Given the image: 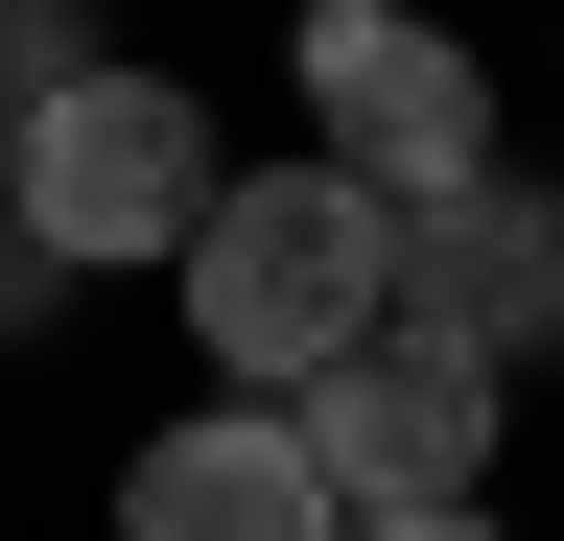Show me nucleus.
<instances>
[{
  "label": "nucleus",
  "instance_id": "nucleus-1",
  "mask_svg": "<svg viewBox=\"0 0 564 541\" xmlns=\"http://www.w3.org/2000/svg\"><path fill=\"white\" fill-rule=\"evenodd\" d=\"M188 354H236V400L282 377H329L352 329H400V188H352V165H236L188 213Z\"/></svg>",
  "mask_w": 564,
  "mask_h": 541
},
{
  "label": "nucleus",
  "instance_id": "nucleus-2",
  "mask_svg": "<svg viewBox=\"0 0 564 541\" xmlns=\"http://www.w3.org/2000/svg\"><path fill=\"white\" fill-rule=\"evenodd\" d=\"M212 95L188 72H70V95H24V188H0V213H24L70 283H118V259H188V213H212Z\"/></svg>",
  "mask_w": 564,
  "mask_h": 541
},
{
  "label": "nucleus",
  "instance_id": "nucleus-3",
  "mask_svg": "<svg viewBox=\"0 0 564 541\" xmlns=\"http://www.w3.org/2000/svg\"><path fill=\"white\" fill-rule=\"evenodd\" d=\"M282 424L352 518H423V495H494V354H423V329H352L329 377H282Z\"/></svg>",
  "mask_w": 564,
  "mask_h": 541
},
{
  "label": "nucleus",
  "instance_id": "nucleus-4",
  "mask_svg": "<svg viewBox=\"0 0 564 541\" xmlns=\"http://www.w3.org/2000/svg\"><path fill=\"white\" fill-rule=\"evenodd\" d=\"M306 118L352 188H470L494 165V72L447 24H400V0H306Z\"/></svg>",
  "mask_w": 564,
  "mask_h": 541
},
{
  "label": "nucleus",
  "instance_id": "nucleus-5",
  "mask_svg": "<svg viewBox=\"0 0 564 541\" xmlns=\"http://www.w3.org/2000/svg\"><path fill=\"white\" fill-rule=\"evenodd\" d=\"M400 329H423V354H541V329H564V213L518 165L400 188Z\"/></svg>",
  "mask_w": 564,
  "mask_h": 541
},
{
  "label": "nucleus",
  "instance_id": "nucleus-6",
  "mask_svg": "<svg viewBox=\"0 0 564 541\" xmlns=\"http://www.w3.org/2000/svg\"><path fill=\"white\" fill-rule=\"evenodd\" d=\"M118 541H352V495L306 470L282 400H212V424H141L118 447Z\"/></svg>",
  "mask_w": 564,
  "mask_h": 541
},
{
  "label": "nucleus",
  "instance_id": "nucleus-7",
  "mask_svg": "<svg viewBox=\"0 0 564 541\" xmlns=\"http://www.w3.org/2000/svg\"><path fill=\"white\" fill-rule=\"evenodd\" d=\"M352 541H494V495H423V518H352Z\"/></svg>",
  "mask_w": 564,
  "mask_h": 541
},
{
  "label": "nucleus",
  "instance_id": "nucleus-8",
  "mask_svg": "<svg viewBox=\"0 0 564 541\" xmlns=\"http://www.w3.org/2000/svg\"><path fill=\"white\" fill-rule=\"evenodd\" d=\"M0 188H24V95H0Z\"/></svg>",
  "mask_w": 564,
  "mask_h": 541
}]
</instances>
